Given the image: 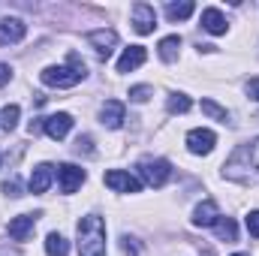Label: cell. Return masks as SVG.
Here are the masks:
<instances>
[{
	"mask_svg": "<svg viewBox=\"0 0 259 256\" xmlns=\"http://www.w3.org/2000/svg\"><path fill=\"white\" fill-rule=\"evenodd\" d=\"M223 175H226L229 181H238V184H256L259 181V142L241 145V148L223 163Z\"/></svg>",
	"mask_w": 259,
	"mask_h": 256,
	"instance_id": "obj_1",
	"label": "cell"
},
{
	"mask_svg": "<svg viewBox=\"0 0 259 256\" xmlns=\"http://www.w3.org/2000/svg\"><path fill=\"white\" fill-rule=\"evenodd\" d=\"M78 256H106V223L100 214H84L75 229Z\"/></svg>",
	"mask_w": 259,
	"mask_h": 256,
	"instance_id": "obj_2",
	"label": "cell"
},
{
	"mask_svg": "<svg viewBox=\"0 0 259 256\" xmlns=\"http://www.w3.org/2000/svg\"><path fill=\"white\" fill-rule=\"evenodd\" d=\"M84 75H88V66L75 52L69 55L66 66H46L39 72L42 84H49V88H75L78 81H84Z\"/></svg>",
	"mask_w": 259,
	"mask_h": 256,
	"instance_id": "obj_3",
	"label": "cell"
},
{
	"mask_svg": "<svg viewBox=\"0 0 259 256\" xmlns=\"http://www.w3.org/2000/svg\"><path fill=\"white\" fill-rule=\"evenodd\" d=\"M136 169H139V175L148 187H163L172 178V163L163 160V157H142Z\"/></svg>",
	"mask_w": 259,
	"mask_h": 256,
	"instance_id": "obj_4",
	"label": "cell"
},
{
	"mask_svg": "<svg viewBox=\"0 0 259 256\" xmlns=\"http://www.w3.org/2000/svg\"><path fill=\"white\" fill-rule=\"evenodd\" d=\"M106 187L115 193H139L142 190V181L136 178V175H130L124 169H112V172H106Z\"/></svg>",
	"mask_w": 259,
	"mask_h": 256,
	"instance_id": "obj_5",
	"label": "cell"
},
{
	"mask_svg": "<svg viewBox=\"0 0 259 256\" xmlns=\"http://www.w3.org/2000/svg\"><path fill=\"white\" fill-rule=\"evenodd\" d=\"M214 145H217V136L211 133V130L205 127H196L187 133V148H190V154H211L214 151Z\"/></svg>",
	"mask_w": 259,
	"mask_h": 256,
	"instance_id": "obj_6",
	"label": "cell"
},
{
	"mask_svg": "<svg viewBox=\"0 0 259 256\" xmlns=\"http://www.w3.org/2000/svg\"><path fill=\"white\" fill-rule=\"evenodd\" d=\"M133 27H136V33H142V36L154 33V27H157V12H154V6L136 3V6H133Z\"/></svg>",
	"mask_w": 259,
	"mask_h": 256,
	"instance_id": "obj_7",
	"label": "cell"
},
{
	"mask_svg": "<svg viewBox=\"0 0 259 256\" xmlns=\"http://www.w3.org/2000/svg\"><path fill=\"white\" fill-rule=\"evenodd\" d=\"M39 217H42L39 211L36 214H18V217H12L9 220V238L12 241H27V235L33 232V226H36Z\"/></svg>",
	"mask_w": 259,
	"mask_h": 256,
	"instance_id": "obj_8",
	"label": "cell"
},
{
	"mask_svg": "<svg viewBox=\"0 0 259 256\" xmlns=\"http://www.w3.org/2000/svg\"><path fill=\"white\" fill-rule=\"evenodd\" d=\"M27 33V24L21 18H0V46H15Z\"/></svg>",
	"mask_w": 259,
	"mask_h": 256,
	"instance_id": "obj_9",
	"label": "cell"
},
{
	"mask_svg": "<svg viewBox=\"0 0 259 256\" xmlns=\"http://www.w3.org/2000/svg\"><path fill=\"white\" fill-rule=\"evenodd\" d=\"M58 178H61V190L64 193H75L81 184H84V169L81 166H72V163H64L58 166Z\"/></svg>",
	"mask_w": 259,
	"mask_h": 256,
	"instance_id": "obj_10",
	"label": "cell"
},
{
	"mask_svg": "<svg viewBox=\"0 0 259 256\" xmlns=\"http://www.w3.org/2000/svg\"><path fill=\"white\" fill-rule=\"evenodd\" d=\"M42 130L49 133V139H55V142H61L66 133L72 130V115H66V112H58V115H49V118H42Z\"/></svg>",
	"mask_w": 259,
	"mask_h": 256,
	"instance_id": "obj_11",
	"label": "cell"
},
{
	"mask_svg": "<svg viewBox=\"0 0 259 256\" xmlns=\"http://www.w3.org/2000/svg\"><path fill=\"white\" fill-rule=\"evenodd\" d=\"M88 42L97 49V55H100V58H109V55H112V49L118 46V33H115V30H109V27H103V30H91V33H88Z\"/></svg>",
	"mask_w": 259,
	"mask_h": 256,
	"instance_id": "obj_12",
	"label": "cell"
},
{
	"mask_svg": "<svg viewBox=\"0 0 259 256\" xmlns=\"http://www.w3.org/2000/svg\"><path fill=\"white\" fill-rule=\"evenodd\" d=\"M100 121H103V127L118 130L124 124V103L121 100H106L103 109H100Z\"/></svg>",
	"mask_w": 259,
	"mask_h": 256,
	"instance_id": "obj_13",
	"label": "cell"
},
{
	"mask_svg": "<svg viewBox=\"0 0 259 256\" xmlns=\"http://www.w3.org/2000/svg\"><path fill=\"white\" fill-rule=\"evenodd\" d=\"M52 178H55V166H52V163H39V166L30 172L27 187H30V193H46L52 187Z\"/></svg>",
	"mask_w": 259,
	"mask_h": 256,
	"instance_id": "obj_14",
	"label": "cell"
},
{
	"mask_svg": "<svg viewBox=\"0 0 259 256\" xmlns=\"http://www.w3.org/2000/svg\"><path fill=\"white\" fill-rule=\"evenodd\" d=\"M220 220V208H217V202H211V199H205V202H199L193 211V226H202V229H208V226H214Z\"/></svg>",
	"mask_w": 259,
	"mask_h": 256,
	"instance_id": "obj_15",
	"label": "cell"
},
{
	"mask_svg": "<svg viewBox=\"0 0 259 256\" xmlns=\"http://www.w3.org/2000/svg\"><path fill=\"white\" fill-rule=\"evenodd\" d=\"M202 27H205L211 36H223L229 24H226V18H223V12H220V9L208 6V9H202Z\"/></svg>",
	"mask_w": 259,
	"mask_h": 256,
	"instance_id": "obj_16",
	"label": "cell"
},
{
	"mask_svg": "<svg viewBox=\"0 0 259 256\" xmlns=\"http://www.w3.org/2000/svg\"><path fill=\"white\" fill-rule=\"evenodd\" d=\"M145 58H148L145 46H130V49H124V55L118 58V72H133L136 66L145 64Z\"/></svg>",
	"mask_w": 259,
	"mask_h": 256,
	"instance_id": "obj_17",
	"label": "cell"
},
{
	"mask_svg": "<svg viewBox=\"0 0 259 256\" xmlns=\"http://www.w3.org/2000/svg\"><path fill=\"white\" fill-rule=\"evenodd\" d=\"M157 52H160V58H163L166 64H175V61H178V52H181V36H178V33H172V36L160 39Z\"/></svg>",
	"mask_w": 259,
	"mask_h": 256,
	"instance_id": "obj_18",
	"label": "cell"
},
{
	"mask_svg": "<svg viewBox=\"0 0 259 256\" xmlns=\"http://www.w3.org/2000/svg\"><path fill=\"white\" fill-rule=\"evenodd\" d=\"M46 253L49 256H66L69 253V241H66L61 232H52V235L46 238Z\"/></svg>",
	"mask_w": 259,
	"mask_h": 256,
	"instance_id": "obj_19",
	"label": "cell"
},
{
	"mask_svg": "<svg viewBox=\"0 0 259 256\" xmlns=\"http://www.w3.org/2000/svg\"><path fill=\"white\" fill-rule=\"evenodd\" d=\"M193 3H190V0H184V3H169V6H166V18H169V21H184V18H190V15H193Z\"/></svg>",
	"mask_w": 259,
	"mask_h": 256,
	"instance_id": "obj_20",
	"label": "cell"
},
{
	"mask_svg": "<svg viewBox=\"0 0 259 256\" xmlns=\"http://www.w3.org/2000/svg\"><path fill=\"white\" fill-rule=\"evenodd\" d=\"M190 97L187 94H169V100H166V109H169V115H184V112H190Z\"/></svg>",
	"mask_w": 259,
	"mask_h": 256,
	"instance_id": "obj_21",
	"label": "cell"
},
{
	"mask_svg": "<svg viewBox=\"0 0 259 256\" xmlns=\"http://www.w3.org/2000/svg\"><path fill=\"white\" fill-rule=\"evenodd\" d=\"M214 229H217V235H220L223 241H235V238H238V229H235V220H232V217H220V220L214 223Z\"/></svg>",
	"mask_w": 259,
	"mask_h": 256,
	"instance_id": "obj_22",
	"label": "cell"
},
{
	"mask_svg": "<svg viewBox=\"0 0 259 256\" xmlns=\"http://www.w3.org/2000/svg\"><path fill=\"white\" fill-rule=\"evenodd\" d=\"M18 115H21V109L12 103V106H6L3 112H0V127L6 130V133H12L15 130V124H18Z\"/></svg>",
	"mask_w": 259,
	"mask_h": 256,
	"instance_id": "obj_23",
	"label": "cell"
},
{
	"mask_svg": "<svg viewBox=\"0 0 259 256\" xmlns=\"http://www.w3.org/2000/svg\"><path fill=\"white\" fill-rule=\"evenodd\" d=\"M202 112H205L208 118H214V121H223V124L229 121V112H226V109H220L214 100H202Z\"/></svg>",
	"mask_w": 259,
	"mask_h": 256,
	"instance_id": "obj_24",
	"label": "cell"
},
{
	"mask_svg": "<svg viewBox=\"0 0 259 256\" xmlns=\"http://www.w3.org/2000/svg\"><path fill=\"white\" fill-rule=\"evenodd\" d=\"M148 97H154V91H151L148 84H136V88H130V100H133V103H145Z\"/></svg>",
	"mask_w": 259,
	"mask_h": 256,
	"instance_id": "obj_25",
	"label": "cell"
},
{
	"mask_svg": "<svg viewBox=\"0 0 259 256\" xmlns=\"http://www.w3.org/2000/svg\"><path fill=\"white\" fill-rule=\"evenodd\" d=\"M3 193H6V196H12V199H18V196H21V181L12 175L9 181H3Z\"/></svg>",
	"mask_w": 259,
	"mask_h": 256,
	"instance_id": "obj_26",
	"label": "cell"
},
{
	"mask_svg": "<svg viewBox=\"0 0 259 256\" xmlns=\"http://www.w3.org/2000/svg\"><path fill=\"white\" fill-rule=\"evenodd\" d=\"M247 232H250L253 238H259V211H250V214H247Z\"/></svg>",
	"mask_w": 259,
	"mask_h": 256,
	"instance_id": "obj_27",
	"label": "cell"
},
{
	"mask_svg": "<svg viewBox=\"0 0 259 256\" xmlns=\"http://www.w3.org/2000/svg\"><path fill=\"white\" fill-rule=\"evenodd\" d=\"M121 247H124V256H139L136 238H130V235H124V238H121Z\"/></svg>",
	"mask_w": 259,
	"mask_h": 256,
	"instance_id": "obj_28",
	"label": "cell"
},
{
	"mask_svg": "<svg viewBox=\"0 0 259 256\" xmlns=\"http://www.w3.org/2000/svg\"><path fill=\"white\" fill-rule=\"evenodd\" d=\"M75 151H78V154H81V151H84V154H91V151H94V148H91V136H78Z\"/></svg>",
	"mask_w": 259,
	"mask_h": 256,
	"instance_id": "obj_29",
	"label": "cell"
},
{
	"mask_svg": "<svg viewBox=\"0 0 259 256\" xmlns=\"http://www.w3.org/2000/svg\"><path fill=\"white\" fill-rule=\"evenodd\" d=\"M247 97L259 103V78H250V81H247Z\"/></svg>",
	"mask_w": 259,
	"mask_h": 256,
	"instance_id": "obj_30",
	"label": "cell"
},
{
	"mask_svg": "<svg viewBox=\"0 0 259 256\" xmlns=\"http://www.w3.org/2000/svg\"><path fill=\"white\" fill-rule=\"evenodd\" d=\"M9 78H12V66H9V64H0V84H6Z\"/></svg>",
	"mask_w": 259,
	"mask_h": 256,
	"instance_id": "obj_31",
	"label": "cell"
},
{
	"mask_svg": "<svg viewBox=\"0 0 259 256\" xmlns=\"http://www.w3.org/2000/svg\"><path fill=\"white\" fill-rule=\"evenodd\" d=\"M0 256H18V250L9 247V244H3V247H0Z\"/></svg>",
	"mask_w": 259,
	"mask_h": 256,
	"instance_id": "obj_32",
	"label": "cell"
},
{
	"mask_svg": "<svg viewBox=\"0 0 259 256\" xmlns=\"http://www.w3.org/2000/svg\"><path fill=\"white\" fill-rule=\"evenodd\" d=\"M232 256H244V253H232Z\"/></svg>",
	"mask_w": 259,
	"mask_h": 256,
	"instance_id": "obj_33",
	"label": "cell"
}]
</instances>
